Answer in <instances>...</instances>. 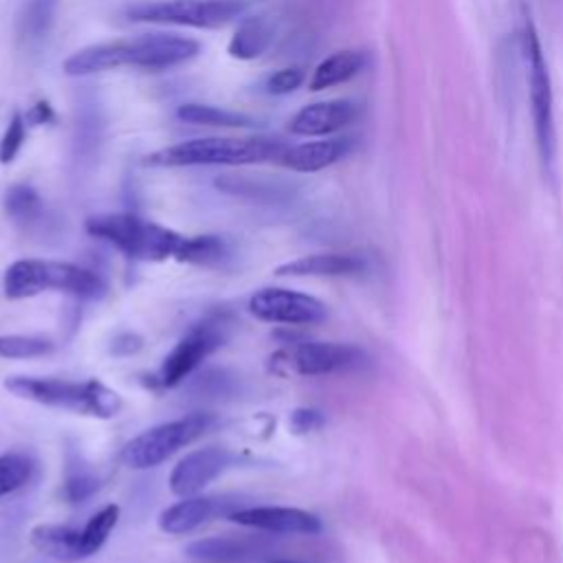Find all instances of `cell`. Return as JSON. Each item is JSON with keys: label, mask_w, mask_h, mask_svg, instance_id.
I'll list each match as a JSON object with an SVG mask.
<instances>
[{"label": "cell", "mask_w": 563, "mask_h": 563, "mask_svg": "<svg viewBox=\"0 0 563 563\" xmlns=\"http://www.w3.org/2000/svg\"><path fill=\"white\" fill-rule=\"evenodd\" d=\"M286 152L277 139H194L183 141L145 156L150 167H189V165H251L277 161Z\"/></svg>", "instance_id": "1"}, {"label": "cell", "mask_w": 563, "mask_h": 563, "mask_svg": "<svg viewBox=\"0 0 563 563\" xmlns=\"http://www.w3.org/2000/svg\"><path fill=\"white\" fill-rule=\"evenodd\" d=\"M7 299H26L44 290L68 292L79 299H101L106 282L90 268L55 260H18L2 277Z\"/></svg>", "instance_id": "2"}, {"label": "cell", "mask_w": 563, "mask_h": 563, "mask_svg": "<svg viewBox=\"0 0 563 563\" xmlns=\"http://www.w3.org/2000/svg\"><path fill=\"white\" fill-rule=\"evenodd\" d=\"M86 231L99 238L123 255L141 262H161L167 257L178 260L185 244V235L139 218L134 213H101L86 220Z\"/></svg>", "instance_id": "3"}, {"label": "cell", "mask_w": 563, "mask_h": 563, "mask_svg": "<svg viewBox=\"0 0 563 563\" xmlns=\"http://www.w3.org/2000/svg\"><path fill=\"white\" fill-rule=\"evenodd\" d=\"M4 387L18 398L97 418H114L123 407L121 396L114 389L99 383L97 378L75 383L51 376H9L4 380Z\"/></svg>", "instance_id": "4"}, {"label": "cell", "mask_w": 563, "mask_h": 563, "mask_svg": "<svg viewBox=\"0 0 563 563\" xmlns=\"http://www.w3.org/2000/svg\"><path fill=\"white\" fill-rule=\"evenodd\" d=\"M213 424H216V416L205 413V411H194L178 420L163 422V424L152 427V429L139 433L136 438H132L123 446L121 460L125 466L136 468V471L154 468V466L163 464L167 457H172L176 451H180L183 446L198 440Z\"/></svg>", "instance_id": "5"}, {"label": "cell", "mask_w": 563, "mask_h": 563, "mask_svg": "<svg viewBox=\"0 0 563 563\" xmlns=\"http://www.w3.org/2000/svg\"><path fill=\"white\" fill-rule=\"evenodd\" d=\"M526 70H528V90L532 103V121H534V136L541 163L545 169H552L554 154H556V134H554V108H552V84L548 73V62L537 35V29L530 18L523 22L521 31Z\"/></svg>", "instance_id": "6"}, {"label": "cell", "mask_w": 563, "mask_h": 563, "mask_svg": "<svg viewBox=\"0 0 563 563\" xmlns=\"http://www.w3.org/2000/svg\"><path fill=\"white\" fill-rule=\"evenodd\" d=\"M242 11L244 4L238 0H161L130 7L128 18L134 22L218 29L233 22Z\"/></svg>", "instance_id": "7"}, {"label": "cell", "mask_w": 563, "mask_h": 563, "mask_svg": "<svg viewBox=\"0 0 563 563\" xmlns=\"http://www.w3.org/2000/svg\"><path fill=\"white\" fill-rule=\"evenodd\" d=\"M229 321L224 317H209L202 323H196L165 356L158 383L163 387H176L183 383L207 356H211L218 347L229 339Z\"/></svg>", "instance_id": "8"}, {"label": "cell", "mask_w": 563, "mask_h": 563, "mask_svg": "<svg viewBox=\"0 0 563 563\" xmlns=\"http://www.w3.org/2000/svg\"><path fill=\"white\" fill-rule=\"evenodd\" d=\"M275 363H284L290 372L301 376H321L356 369L365 363L361 347L334 341H299L290 350L275 356Z\"/></svg>", "instance_id": "9"}, {"label": "cell", "mask_w": 563, "mask_h": 563, "mask_svg": "<svg viewBox=\"0 0 563 563\" xmlns=\"http://www.w3.org/2000/svg\"><path fill=\"white\" fill-rule=\"evenodd\" d=\"M253 317L268 323L310 325L325 319V303L312 295L290 288H262L249 299Z\"/></svg>", "instance_id": "10"}, {"label": "cell", "mask_w": 563, "mask_h": 563, "mask_svg": "<svg viewBox=\"0 0 563 563\" xmlns=\"http://www.w3.org/2000/svg\"><path fill=\"white\" fill-rule=\"evenodd\" d=\"M200 53V44L191 37L176 33H143L139 37L123 40L125 66L145 70H165L189 62Z\"/></svg>", "instance_id": "11"}, {"label": "cell", "mask_w": 563, "mask_h": 563, "mask_svg": "<svg viewBox=\"0 0 563 563\" xmlns=\"http://www.w3.org/2000/svg\"><path fill=\"white\" fill-rule=\"evenodd\" d=\"M233 455L222 446H205L187 453L169 473V488L178 497L198 495L207 484H211L227 466Z\"/></svg>", "instance_id": "12"}, {"label": "cell", "mask_w": 563, "mask_h": 563, "mask_svg": "<svg viewBox=\"0 0 563 563\" xmlns=\"http://www.w3.org/2000/svg\"><path fill=\"white\" fill-rule=\"evenodd\" d=\"M227 519L238 526L273 532V534H317L321 521L317 515L290 506H249L233 510Z\"/></svg>", "instance_id": "13"}, {"label": "cell", "mask_w": 563, "mask_h": 563, "mask_svg": "<svg viewBox=\"0 0 563 563\" xmlns=\"http://www.w3.org/2000/svg\"><path fill=\"white\" fill-rule=\"evenodd\" d=\"M233 510H238L235 497H183L180 501L167 506L158 515V528L167 534H187L209 521L211 517L224 515L229 517Z\"/></svg>", "instance_id": "14"}, {"label": "cell", "mask_w": 563, "mask_h": 563, "mask_svg": "<svg viewBox=\"0 0 563 563\" xmlns=\"http://www.w3.org/2000/svg\"><path fill=\"white\" fill-rule=\"evenodd\" d=\"M358 117V106L347 99L317 101L303 106L288 123V130L297 136H325L332 134Z\"/></svg>", "instance_id": "15"}, {"label": "cell", "mask_w": 563, "mask_h": 563, "mask_svg": "<svg viewBox=\"0 0 563 563\" xmlns=\"http://www.w3.org/2000/svg\"><path fill=\"white\" fill-rule=\"evenodd\" d=\"M266 550L268 545L262 537L224 534L198 539L185 548V554L202 563H249L264 556Z\"/></svg>", "instance_id": "16"}, {"label": "cell", "mask_w": 563, "mask_h": 563, "mask_svg": "<svg viewBox=\"0 0 563 563\" xmlns=\"http://www.w3.org/2000/svg\"><path fill=\"white\" fill-rule=\"evenodd\" d=\"M367 268V262L356 253H314L303 255L290 262H284L275 268V275L292 277H347L361 275Z\"/></svg>", "instance_id": "17"}, {"label": "cell", "mask_w": 563, "mask_h": 563, "mask_svg": "<svg viewBox=\"0 0 563 563\" xmlns=\"http://www.w3.org/2000/svg\"><path fill=\"white\" fill-rule=\"evenodd\" d=\"M352 147L350 139H323V141H308L299 143L295 147H286L282 154V165H286L292 172H319L323 167L334 165L341 161Z\"/></svg>", "instance_id": "18"}, {"label": "cell", "mask_w": 563, "mask_h": 563, "mask_svg": "<svg viewBox=\"0 0 563 563\" xmlns=\"http://www.w3.org/2000/svg\"><path fill=\"white\" fill-rule=\"evenodd\" d=\"M125 66L123 62V40L114 42H101V44H90L86 48L75 51L68 55L62 64V70L68 77H86L95 73H106L112 68Z\"/></svg>", "instance_id": "19"}, {"label": "cell", "mask_w": 563, "mask_h": 563, "mask_svg": "<svg viewBox=\"0 0 563 563\" xmlns=\"http://www.w3.org/2000/svg\"><path fill=\"white\" fill-rule=\"evenodd\" d=\"M33 548L55 561H79L81 554V530L59 523H40L29 534Z\"/></svg>", "instance_id": "20"}, {"label": "cell", "mask_w": 563, "mask_h": 563, "mask_svg": "<svg viewBox=\"0 0 563 563\" xmlns=\"http://www.w3.org/2000/svg\"><path fill=\"white\" fill-rule=\"evenodd\" d=\"M273 44V24L262 18H244L235 33L229 40V55L235 59H255L266 53V48Z\"/></svg>", "instance_id": "21"}, {"label": "cell", "mask_w": 563, "mask_h": 563, "mask_svg": "<svg viewBox=\"0 0 563 563\" xmlns=\"http://www.w3.org/2000/svg\"><path fill=\"white\" fill-rule=\"evenodd\" d=\"M365 66V55L358 51H339L325 57L310 77V90H325L356 77Z\"/></svg>", "instance_id": "22"}, {"label": "cell", "mask_w": 563, "mask_h": 563, "mask_svg": "<svg viewBox=\"0 0 563 563\" xmlns=\"http://www.w3.org/2000/svg\"><path fill=\"white\" fill-rule=\"evenodd\" d=\"M176 117L191 125H216V128H253L257 121L249 114L224 110L209 103H183L176 110Z\"/></svg>", "instance_id": "23"}, {"label": "cell", "mask_w": 563, "mask_h": 563, "mask_svg": "<svg viewBox=\"0 0 563 563\" xmlns=\"http://www.w3.org/2000/svg\"><path fill=\"white\" fill-rule=\"evenodd\" d=\"M59 0H26L18 18V35L26 44L42 42L53 26Z\"/></svg>", "instance_id": "24"}, {"label": "cell", "mask_w": 563, "mask_h": 563, "mask_svg": "<svg viewBox=\"0 0 563 563\" xmlns=\"http://www.w3.org/2000/svg\"><path fill=\"white\" fill-rule=\"evenodd\" d=\"M229 246L220 235H194L187 238L178 262L200 264V266H222L229 260Z\"/></svg>", "instance_id": "25"}, {"label": "cell", "mask_w": 563, "mask_h": 563, "mask_svg": "<svg viewBox=\"0 0 563 563\" xmlns=\"http://www.w3.org/2000/svg\"><path fill=\"white\" fill-rule=\"evenodd\" d=\"M4 209L13 222H18L22 227H31L33 222H37L42 218L44 205H42L40 194L31 185L18 183L7 189Z\"/></svg>", "instance_id": "26"}, {"label": "cell", "mask_w": 563, "mask_h": 563, "mask_svg": "<svg viewBox=\"0 0 563 563\" xmlns=\"http://www.w3.org/2000/svg\"><path fill=\"white\" fill-rule=\"evenodd\" d=\"M117 521H119V506L117 504H108L97 515L90 517V521L81 528V554H84V559L92 556L101 550V545L110 537Z\"/></svg>", "instance_id": "27"}, {"label": "cell", "mask_w": 563, "mask_h": 563, "mask_svg": "<svg viewBox=\"0 0 563 563\" xmlns=\"http://www.w3.org/2000/svg\"><path fill=\"white\" fill-rule=\"evenodd\" d=\"M33 471H35V464L24 453L0 455V497L15 493L24 484H29V479L33 477Z\"/></svg>", "instance_id": "28"}, {"label": "cell", "mask_w": 563, "mask_h": 563, "mask_svg": "<svg viewBox=\"0 0 563 563\" xmlns=\"http://www.w3.org/2000/svg\"><path fill=\"white\" fill-rule=\"evenodd\" d=\"M55 345L42 336L26 334H2L0 336V356L2 358H37L51 354Z\"/></svg>", "instance_id": "29"}, {"label": "cell", "mask_w": 563, "mask_h": 563, "mask_svg": "<svg viewBox=\"0 0 563 563\" xmlns=\"http://www.w3.org/2000/svg\"><path fill=\"white\" fill-rule=\"evenodd\" d=\"M99 488V477L90 468H68L64 479V497L70 504L88 499Z\"/></svg>", "instance_id": "30"}, {"label": "cell", "mask_w": 563, "mask_h": 563, "mask_svg": "<svg viewBox=\"0 0 563 563\" xmlns=\"http://www.w3.org/2000/svg\"><path fill=\"white\" fill-rule=\"evenodd\" d=\"M24 136H26V119L20 112H13L4 134L0 139V163L2 165H9L18 156V152L24 143Z\"/></svg>", "instance_id": "31"}, {"label": "cell", "mask_w": 563, "mask_h": 563, "mask_svg": "<svg viewBox=\"0 0 563 563\" xmlns=\"http://www.w3.org/2000/svg\"><path fill=\"white\" fill-rule=\"evenodd\" d=\"M303 79H306L303 68H299V66H288V68H282V70H277V73H273V75L268 77L266 90H268L271 95H288V92H292L295 88H299V86L303 84Z\"/></svg>", "instance_id": "32"}, {"label": "cell", "mask_w": 563, "mask_h": 563, "mask_svg": "<svg viewBox=\"0 0 563 563\" xmlns=\"http://www.w3.org/2000/svg\"><path fill=\"white\" fill-rule=\"evenodd\" d=\"M290 424L297 433H306V431H312L321 424V413L314 411V409H297L292 411L290 416Z\"/></svg>", "instance_id": "33"}, {"label": "cell", "mask_w": 563, "mask_h": 563, "mask_svg": "<svg viewBox=\"0 0 563 563\" xmlns=\"http://www.w3.org/2000/svg\"><path fill=\"white\" fill-rule=\"evenodd\" d=\"M141 347V339L136 334H121L114 339V345H112V352L114 354H132Z\"/></svg>", "instance_id": "34"}, {"label": "cell", "mask_w": 563, "mask_h": 563, "mask_svg": "<svg viewBox=\"0 0 563 563\" xmlns=\"http://www.w3.org/2000/svg\"><path fill=\"white\" fill-rule=\"evenodd\" d=\"M53 119H55V114H53V110H51V106H48L46 101L35 103V106H33V110L26 114V123L31 121V125L48 123V121H53Z\"/></svg>", "instance_id": "35"}, {"label": "cell", "mask_w": 563, "mask_h": 563, "mask_svg": "<svg viewBox=\"0 0 563 563\" xmlns=\"http://www.w3.org/2000/svg\"><path fill=\"white\" fill-rule=\"evenodd\" d=\"M268 563H301V561H292V559H273Z\"/></svg>", "instance_id": "36"}]
</instances>
